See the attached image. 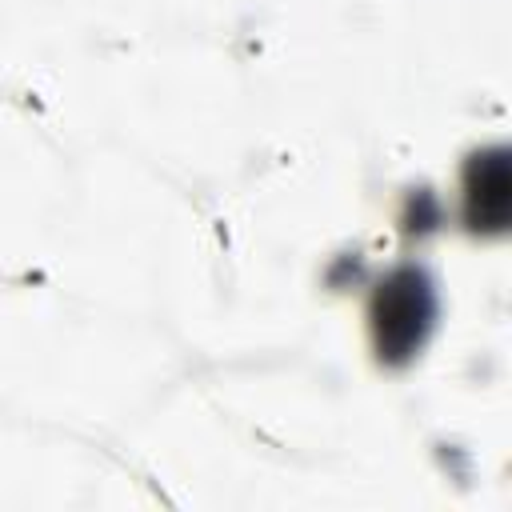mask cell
<instances>
[{
  "mask_svg": "<svg viewBox=\"0 0 512 512\" xmlns=\"http://www.w3.org/2000/svg\"><path fill=\"white\" fill-rule=\"evenodd\" d=\"M512 212V176H508V152L488 148L472 156L464 172V216L476 232H504Z\"/></svg>",
  "mask_w": 512,
  "mask_h": 512,
  "instance_id": "obj_2",
  "label": "cell"
},
{
  "mask_svg": "<svg viewBox=\"0 0 512 512\" xmlns=\"http://www.w3.org/2000/svg\"><path fill=\"white\" fill-rule=\"evenodd\" d=\"M432 320V296L424 276L416 272H396L388 284H380L372 300V328H376V348L388 360H404L420 348L424 332Z\"/></svg>",
  "mask_w": 512,
  "mask_h": 512,
  "instance_id": "obj_1",
  "label": "cell"
}]
</instances>
